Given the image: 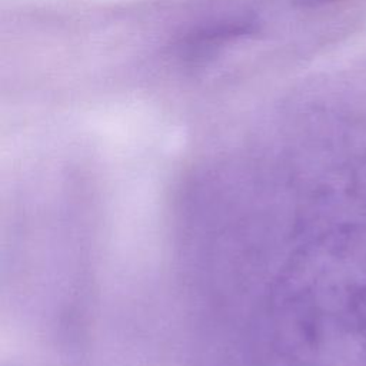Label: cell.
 I'll list each match as a JSON object with an SVG mask.
<instances>
[{
    "label": "cell",
    "mask_w": 366,
    "mask_h": 366,
    "mask_svg": "<svg viewBox=\"0 0 366 366\" xmlns=\"http://www.w3.org/2000/svg\"><path fill=\"white\" fill-rule=\"evenodd\" d=\"M299 3L302 4H316V3H323V1H327V0H297Z\"/></svg>",
    "instance_id": "1"
}]
</instances>
